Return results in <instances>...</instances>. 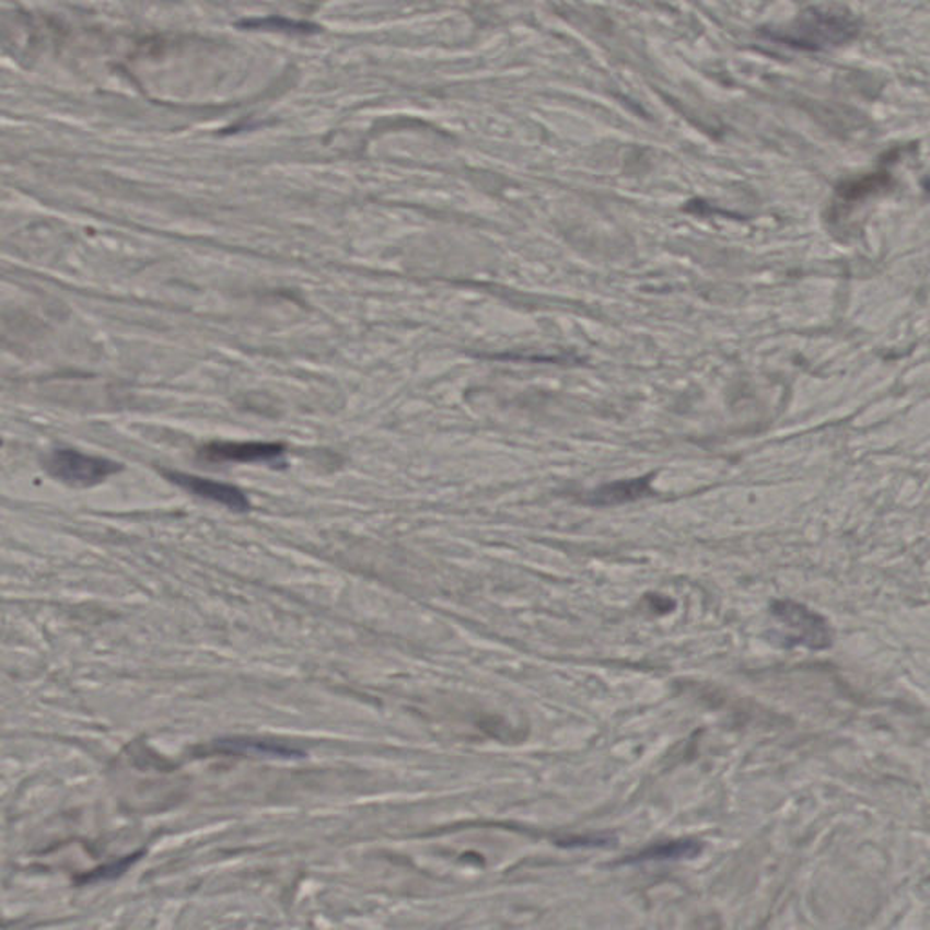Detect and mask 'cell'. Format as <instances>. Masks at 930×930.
Segmentation results:
<instances>
[{
  "label": "cell",
  "instance_id": "6da1fadb",
  "mask_svg": "<svg viewBox=\"0 0 930 930\" xmlns=\"http://www.w3.org/2000/svg\"><path fill=\"white\" fill-rule=\"evenodd\" d=\"M770 613L780 627L786 629L783 642L789 648L800 646L813 651H824L835 642V631L829 620L816 611L809 609L807 605L794 600H775L770 604Z\"/></svg>",
  "mask_w": 930,
  "mask_h": 930
},
{
  "label": "cell",
  "instance_id": "8992f818",
  "mask_svg": "<svg viewBox=\"0 0 930 930\" xmlns=\"http://www.w3.org/2000/svg\"><path fill=\"white\" fill-rule=\"evenodd\" d=\"M651 476L646 478H637V480H621L607 486L598 487L593 492H589V502L596 505H615V503L635 502L638 498L648 497L651 495Z\"/></svg>",
  "mask_w": 930,
  "mask_h": 930
},
{
  "label": "cell",
  "instance_id": "ba28073f",
  "mask_svg": "<svg viewBox=\"0 0 930 930\" xmlns=\"http://www.w3.org/2000/svg\"><path fill=\"white\" fill-rule=\"evenodd\" d=\"M0 445H2V442H0Z\"/></svg>",
  "mask_w": 930,
  "mask_h": 930
},
{
  "label": "cell",
  "instance_id": "5b68a950",
  "mask_svg": "<svg viewBox=\"0 0 930 930\" xmlns=\"http://www.w3.org/2000/svg\"><path fill=\"white\" fill-rule=\"evenodd\" d=\"M704 844L698 839H673V841H660L649 845L637 855L627 856L626 860L618 861V865H638L649 861H678L693 860L701 855Z\"/></svg>",
  "mask_w": 930,
  "mask_h": 930
},
{
  "label": "cell",
  "instance_id": "7a4b0ae2",
  "mask_svg": "<svg viewBox=\"0 0 930 930\" xmlns=\"http://www.w3.org/2000/svg\"><path fill=\"white\" fill-rule=\"evenodd\" d=\"M43 467L51 478L70 487H93L123 470V464L106 456H93L77 450H55L44 456Z\"/></svg>",
  "mask_w": 930,
  "mask_h": 930
},
{
  "label": "cell",
  "instance_id": "52a82bcc",
  "mask_svg": "<svg viewBox=\"0 0 930 930\" xmlns=\"http://www.w3.org/2000/svg\"><path fill=\"white\" fill-rule=\"evenodd\" d=\"M239 751H255V753L275 754V756H300L299 748L283 747L269 742H246V740H230L214 745L213 753H239Z\"/></svg>",
  "mask_w": 930,
  "mask_h": 930
},
{
  "label": "cell",
  "instance_id": "3957f363",
  "mask_svg": "<svg viewBox=\"0 0 930 930\" xmlns=\"http://www.w3.org/2000/svg\"><path fill=\"white\" fill-rule=\"evenodd\" d=\"M279 442H209L200 450L208 462H271L283 455Z\"/></svg>",
  "mask_w": 930,
  "mask_h": 930
},
{
  "label": "cell",
  "instance_id": "277c9868",
  "mask_svg": "<svg viewBox=\"0 0 930 930\" xmlns=\"http://www.w3.org/2000/svg\"><path fill=\"white\" fill-rule=\"evenodd\" d=\"M164 476H166L167 480L173 481V484L184 487L186 491L193 492L197 497L206 498V500L222 503V505L233 509V511H247L249 509L246 495L239 487L230 486V484H220V481L206 480V478H198V476L184 475V473H177V470H164Z\"/></svg>",
  "mask_w": 930,
  "mask_h": 930
}]
</instances>
